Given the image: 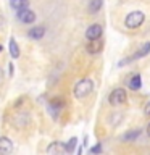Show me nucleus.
Here are the masks:
<instances>
[{
    "instance_id": "412c9836",
    "label": "nucleus",
    "mask_w": 150,
    "mask_h": 155,
    "mask_svg": "<svg viewBox=\"0 0 150 155\" xmlns=\"http://www.w3.org/2000/svg\"><path fill=\"white\" fill-rule=\"evenodd\" d=\"M2 81H3V70L0 68V84H2Z\"/></svg>"
},
{
    "instance_id": "423d86ee",
    "label": "nucleus",
    "mask_w": 150,
    "mask_h": 155,
    "mask_svg": "<svg viewBox=\"0 0 150 155\" xmlns=\"http://www.w3.org/2000/svg\"><path fill=\"white\" fill-rule=\"evenodd\" d=\"M102 48H103V42L100 39H90L86 45V50L90 53V55H95V53H100Z\"/></svg>"
},
{
    "instance_id": "5701e85b",
    "label": "nucleus",
    "mask_w": 150,
    "mask_h": 155,
    "mask_svg": "<svg viewBox=\"0 0 150 155\" xmlns=\"http://www.w3.org/2000/svg\"><path fill=\"white\" fill-rule=\"evenodd\" d=\"M0 52H2V45H0Z\"/></svg>"
},
{
    "instance_id": "1a4fd4ad",
    "label": "nucleus",
    "mask_w": 150,
    "mask_h": 155,
    "mask_svg": "<svg viewBox=\"0 0 150 155\" xmlns=\"http://www.w3.org/2000/svg\"><path fill=\"white\" fill-rule=\"evenodd\" d=\"M47 153H50V155L66 153V147H65V144H63V142H52V144L47 147Z\"/></svg>"
},
{
    "instance_id": "4468645a",
    "label": "nucleus",
    "mask_w": 150,
    "mask_h": 155,
    "mask_svg": "<svg viewBox=\"0 0 150 155\" xmlns=\"http://www.w3.org/2000/svg\"><path fill=\"white\" fill-rule=\"evenodd\" d=\"M8 48H10V55H11L13 58H18V57H19V47H18V44H16V41H15V39H11V41H10Z\"/></svg>"
},
{
    "instance_id": "f3484780",
    "label": "nucleus",
    "mask_w": 150,
    "mask_h": 155,
    "mask_svg": "<svg viewBox=\"0 0 150 155\" xmlns=\"http://www.w3.org/2000/svg\"><path fill=\"white\" fill-rule=\"evenodd\" d=\"M65 105V102H63V99H53L52 102H50V107H55V108H61V107Z\"/></svg>"
},
{
    "instance_id": "f8f14e48",
    "label": "nucleus",
    "mask_w": 150,
    "mask_h": 155,
    "mask_svg": "<svg viewBox=\"0 0 150 155\" xmlns=\"http://www.w3.org/2000/svg\"><path fill=\"white\" fill-rule=\"evenodd\" d=\"M10 5H11L13 10H23L29 7V0H10Z\"/></svg>"
},
{
    "instance_id": "20e7f679",
    "label": "nucleus",
    "mask_w": 150,
    "mask_h": 155,
    "mask_svg": "<svg viewBox=\"0 0 150 155\" xmlns=\"http://www.w3.org/2000/svg\"><path fill=\"white\" fill-rule=\"evenodd\" d=\"M16 15H18V19L24 24H32L36 21V13H34L32 10H29V7L23 8V10H18Z\"/></svg>"
},
{
    "instance_id": "9d476101",
    "label": "nucleus",
    "mask_w": 150,
    "mask_h": 155,
    "mask_svg": "<svg viewBox=\"0 0 150 155\" xmlns=\"http://www.w3.org/2000/svg\"><path fill=\"white\" fill-rule=\"evenodd\" d=\"M44 34H45V28H44V26H32V28L28 31L29 39H34V41H39V39H42Z\"/></svg>"
},
{
    "instance_id": "2eb2a0df",
    "label": "nucleus",
    "mask_w": 150,
    "mask_h": 155,
    "mask_svg": "<svg viewBox=\"0 0 150 155\" xmlns=\"http://www.w3.org/2000/svg\"><path fill=\"white\" fill-rule=\"evenodd\" d=\"M140 86H142V82H140V76H139V74H134L132 79L129 81V87H131L132 91H139Z\"/></svg>"
},
{
    "instance_id": "dca6fc26",
    "label": "nucleus",
    "mask_w": 150,
    "mask_h": 155,
    "mask_svg": "<svg viewBox=\"0 0 150 155\" xmlns=\"http://www.w3.org/2000/svg\"><path fill=\"white\" fill-rule=\"evenodd\" d=\"M76 144H77V139L76 137H71L70 140H68V144H65V147H66V152H73L76 147Z\"/></svg>"
},
{
    "instance_id": "a211bd4d",
    "label": "nucleus",
    "mask_w": 150,
    "mask_h": 155,
    "mask_svg": "<svg viewBox=\"0 0 150 155\" xmlns=\"http://www.w3.org/2000/svg\"><path fill=\"white\" fill-rule=\"evenodd\" d=\"M102 144H97V145H94V147L90 149V153H102Z\"/></svg>"
},
{
    "instance_id": "7ed1b4c3",
    "label": "nucleus",
    "mask_w": 150,
    "mask_h": 155,
    "mask_svg": "<svg viewBox=\"0 0 150 155\" xmlns=\"http://www.w3.org/2000/svg\"><path fill=\"white\" fill-rule=\"evenodd\" d=\"M126 100H128V94H126V91L121 89V87L111 91V94L108 97V102L111 105H123V104H126Z\"/></svg>"
},
{
    "instance_id": "ddd939ff",
    "label": "nucleus",
    "mask_w": 150,
    "mask_h": 155,
    "mask_svg": "<svg viewBox=\"0 0 150 155\" xmlns=\"http://www.w3.org/2000/svg\"><path fill=\"white\" fill-rule=\"evenodd\" d=\"M102 5H103V0H90V3H89V13L100 12Z\"/></svg>"
},
{
    "instance_id": "f03ea898",
    "label": "nucleus",
    "mask_w": 150,
    "mask_h": 155,
    "mask_svg": "<svg viewBox=\"0 0 150 155\" xmlns=\"http://www.w3.org/2000/svg\"><path fill=\"white\" fill-rule=\"evenodd\" d=\"M144 19H145L144 12L135 10V12H131L128 16L124 18V24H126V28H129V29H137L139 26H142Z\"/></svg>"
},
{
    "instance_id": "6e6552de",
    "label": "nucleus",
    "mask_w": 150,
    "mask_h": 155,
    "mask_svg": "<svg viewBox=\"0 0 150 155\" xmlns=\"http://www.w3.org/2000/svg\"><path fill=\"white\" fill-rule=\"evenodd\" d=\"M11 152H13L11 139L7 137V136H2V137H0V155H8Z\"/></svg>"
},
{
    "instance_id": "aec40b11",
    "label": "nucleus",
    "mask_w": 150,
    "mask_h": 155,
    "mask_svg": "<svg viewBox=\"0 0 150 155\" xmlns=\"http://www.w3.org/2000/svg\"><path fill=\"white\" fill-rule=\"evenodd\" d=\"M144 113H145V116H150V102L147 105H145V108H144Z\"/></svg>"
},
{
    "instance_id": "f257e3e1",
    "label": "nucleus",
    "mask_w": 150,
    "mask_h": 155,
    "mask_svg": "<svg viewBox=\"0 0 150 155\" xmlns=\"http://www.w3.org/2000/svg\"><path fill=\"white\" fill-rule=\"evenodd\" d=\"M94 91V81L90 78H84V79L77 81L74 89H73V94H74L76 99H84Z\"/></svg>"
},
{
    "instance_id": "39448f33",
    "label": "nucleus",
    "mask_w": 150,
    "mask_h": 155,
    "mask_svg": "<svg viewBox=\"0 0 150 155\" xmlns=\"http://www.w3.org/2000/svg\"><path fill=\"white\" fill-rule=\"evenodd\" d=\"M148 52H150V42H145L144 45L140 47V48H139V50L134 53L132 57H129V58H126V60L119 61V66H124L126 63H128V61H131V60H137V58H142V57H145V55H147Z\"/></svg>"
},
{
    "instance_id": "4be33fe9",
    "label": "nucleus",
    "mask_w": 150,
    "mask_h": 155,
    "mask_svg": "<svg viewBox=\"0 0 150 155\" xmlns=\"http://www.w3.org/2000/svg\"><path fill=\"white\" fill-rule=\"evenodd\" d=\"M147 136L150 137V123H148V126H147Z\"/></svg>"
},
{
    "instance_id": "6ab92c4d",
    "label": "nucleus",
    "mask_w": 150,
    "mask_h": 155,
    "mask_svg": "<svg viewBox=\"0 0 150 155\" xmlns=\"http://www.w3.org/2000/svg\"><path fill=\"white\" fill-rule=\"evenodd\" d=\"M5 24H7V19H5L2 15H0V31H2V29L5 28Z\"/></svg>"
},
{
    "instance_id": "0eeeda50",
    "label": "nucleus",
    "mask_w": 150,
    "mask_h": 155,
    "mask_svg": "<svg viewBox=\"0 0 150 155\" xmlns=\"http://www.w3.org/2000/svg\"><path fill=\"white\" fill-rule=\"evenodd\" d=\"M102 32H103V29H102L100 24H90L89 28H87V31H86V37L89 39H100L102 37Z\"/></svg>"
},
{
    "instance_id": "9b49d317",
    "label": "nucleus",
    "mask_w": 150,
    "mask_h": 155,
    "mask_svg": "<svg viewBox=\"0 0 150 155\" xmlns=\"http://www.w3.org/2000/svg\"><path fill=\"white\" fill-rule=\"evenodd\" d=\"M140 133H142V131H140V129L128 131V133H126V134H124V136H123V137H121V139H123V142H134V140H135V139H137L139 136H140Z\"/></svg>"
}]
</instances>
